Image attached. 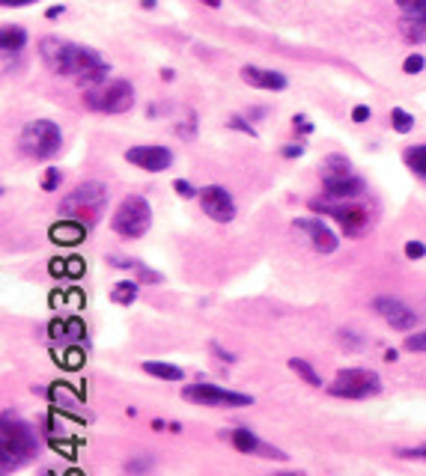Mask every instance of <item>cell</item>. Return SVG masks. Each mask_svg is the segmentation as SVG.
Instances as JSON below:
<instances>
[{
  "label": "cell",
  "mask_w": 426,
  "mask_h": 476,
  "mask_svg": "<svg viewBox=\"0 0 426 476\" xmlns=\"http://www.w3.org/2000/svg\"><path fill=\"white\" fill-rule=\"evenodd\" d=\"M39 57H42V63L54 75L75 77L81 89L102 86L107 81V75H111V63H105L96 48L66 42L60 36H45L39 42Z\"/></svg>",
  "instance_id": "6da1fadb"
},
{
  "label": "cell",
  "mask_w": 426,
  "mask_h": 476,
  "mask_svg": "<svg viewBox=\"0 0 426 476\" xmlns=\"http://www.w3.org/2000/svg\"><path fill=\"white\" fill-rule=\"evenodd\" d=\"M39 452V438L30 423L18 420L3 411V429H0V473L9 476L12 470L24 468Z\"/></svg>",
  "instance_id": "7a4b0ae2"
},
{
  "label": "cell",
  "mask_w": 426,
  "mask_h": 476,
  "mask_svg": "<svg viewBox=\"0 0 426 476\" xmlns=\"http://www.w3.org/2000/svg\"><path fill=\"white\" fill-rule=\"evenodd\" d=\"M105 205H107V187L102 182H96V178H90V182L78 185L75 191H69L63 196V203L57 205V212H60V217H72V221L93 226L98 217H102Z\"/></svg>",
  "instance_id": "3957f363"
},
{
  "label": "cell",
  "mask_w": 426,
  "mask_h": 476,
  "mask_svg": "<svg viewBox=\"0 0 426 476\" xmlns=\"http://www.w3.org/2000/svg\"><path fill=\"white\" fill-rule=\"evenodd\" d=\"M60 146H63V131L51 119H30L21 128V134H18V149L27 158H36V161L54 158L60 152Z\"/></svg>",
  "instance_id": "277c9868"
},
{
  "label": "cell",
  "mask_w": 426,
  "mask_h": 476,
  "mask_svg": "<svg viewBox=\"0 0 426 476\" xmlns=\"http://www.w3.org/2000/svg\"><path fill=\"white\" fill-rule=\"evenodd\" d=\"M150 226H152V208L150 200L141 194H128L111 217V230L120 238H143L150 232Z\"/></svg>",
  "instance_id": "5b68a950"
},
{
  "label": "cell",
  "mask_w": 426,
  "mask_h": 476,
  "mask_svg": "<svg viewBox=\"0 0 426 476\" xmlns=\"http://www.w3.org/2000/svg\"><path fill=\"white\" fill-rule=\"evenodd\" d=\"M310 205L313 214H328L334 217L337 223H340V230L349 235V238H358L366 232V223H370V212H366V205L355 203V200H310L307 203Z\"/></svg>",
  "instance_id": "8992f818"
},
{
  "label": "cell",
  "mask_w": 426,
  "mask_h": 476,
  "mask_svg": "<svg viewBox=\"0 0 426 476\" xmlns=\"http://www.w3.org/2000/svg\"><path fill=\"white\" fill-rule=\"evenodd\" d=\"M84 104L96 113L120 116L134 107V86L128 81H105L102 86L84 89Z\"/></svg>",
  "instance_id": "52a82bcc"
},
{
  "label": "cell",
  "mask_w": 426,
  "mask_h": 476,
  "mask_svg": "<svg viewBox=\"0 0 426 476\" xmlns=\"http://www.w3.org/2000/svg\"><path fill=\"white\" fill-rule=\"evenodd\" d=\"M382 390L379 372L364 369V366H349L334 375V381L328 384V393L337 399H370Z\"/></svg>",
  "instance_id": "ba28073f"
},
{
  "label": "cell",
  "mask_w": 426,
  "mask_h": 476,
  "mask_svg": "<svg viewBox=\"0 0 426 476\" xmlns=\"http://www.w3.org/2000/svg\"><path fill=\"white\" fill-rule=\"evenodd\" d=\"M182 396L188 402H194V405H206V408H247V405H254V396L236 393V390H224V387L209 384V381L185 384Z\"/></svg>",
  "instance_id": "9c48e42d"
},
{
  "label": "cell",
  "mask_w": 426,
  "mask_h": 476,
  "mask_svg": "<svg viewBox=\"0 0 426 476\" xmlns=\"http://www.w3.org/2000/svg\"><path fill=\"white\" fill-rule=\"evenodd\" d=\"M292 226L307 238V241H310L313 250L322 253V256H328L340 247V238H337V232L322 221V217H295Z\"/></svg>",
  "instance_id": "30bf717a"
},
{
  "label": "cell",
  "mask_w": 426,
  "mask_h": 476,
  "mask_svg": "<svg viewBox=\"0 0 426 476\" xmlns=\"http://www.w3.org/2000/svg\"><path fill=\"white\" fill-rule=\"evenodd\" d=\"M373 310L382 315L384 322H388L393 331H402V333H409L418 327V313L411 310L405 301H400V298H391V295H379L373 301Z\"/></svg>",
  "instance_id": "8fae6325"
},
{
  "label": "cell",
  "mask_w": 426,
  "mask_h": 476,
  "mask_svg": "<svg viewBox=\"0 0 426 476\" xmlns=\"http://www.w3.org/2000/svg\"><path fill=\"white\" fill-rule=\"evenodd\" d=\"M125 161L132 167H141L146 173H164L173 167V149L167 146H128L125 149Z\"/></svg>",
  "instance_id": "7c38bea8"
},
{
  "label": "cell",
  "mask_w": 426,
  "mask_h": 476,
  "mask_svg": "<svg viewBox=\"0 0 426 476\" xmlns=\"http://www.w3.org/2000/svg\"><path fill=\"white\" fill-rule=\"evenodd\" d=\"M200 205L215 223H230L236 217V200L224 185H206L200 191Z\"/></svg>",
  "instance_id": "4fadbf2b"
},
{
  "label": "cell",
  "mask_w": 426,
  "mask_h": 476,
  "mask_svg": "<svg viewBox=\"0 0 426 476\" xmlns=\"http://www.w3.org/2000/svg\"><path fill=\"white\" fill-rule=\"evenodd\" d=\"M322 187L328 200H358L366 191V182L355 173H343V176H322Z\"/></svg>",
  "instance_id": "5bb4252c"
},
{
  "label": "cell",
  "mask_w": 426,
  "mask_h": 476,
  "mask_svg": "<svg viewBox=\"0 0 426 476\" xmlns=\"http://www.w3.org/2000/svg\"><path fill=\"white\" fill-rule=\"evenodd\" d=\"M230 441H233L236 450L245 452V455H269V459H281V461L286 459V452L274 450V446H269V443H263L251 429H233Z\"/></svg>",
  "instance_id": "9a60e30c"
},
{
  "label": "cell",
  "mask_w": 426,
  "mask_h": 476,
  "mask_svg": "<svg viewBox=\"0 0 426 476\" xmlns=\"http://www.w3.org/2000/svg\"><path fill=\"white\" fill-rule=\"evenodd\" d=\"M242 81L256 89H269V93H283V89L290 86L286 75L269 72V68H256V66H242Z\"/></svg>",
  "instance_id": "2e32d148"
},
{
  "label": "cell",
  "mask_w": 426,
  "mask_h": 476,
  "mask_svg": "<svg viewBox=\"0 0 426 476\" xmlns=\"http://www.w3.org/2000/svg\"><path fill=\"white\" fill-rule=\"evenodd\" d=\"M87 232H90V226L81 223V221H72V217H60L51 230H48V235H51V241L54 244H81Z\"/></svg>",
  "instance_id": "e0dca14e"
},
{
  "label": "cell",
  "mask_w": 426,
  "mask_h": 476,
  "mask_svg": "<svg viewBox=\"0 0 426 476\" xmlns=\"http://www.w3.org/2000/svg\"><path fill=\"white\" fill-rule=\"evenodd\" d=\"M24 45H27V30L21 24H6L0 30V51H3V60L9 54L18 57L24 51Z\"/></svg>",
  "instance_id": "ac0fdd59"
},
{
  "label": "cell",
  "mask_w": 426,
  "mask_h": 476,
  "mask_svg": "<svg viewBox=\"0 0 426 476\" xmlns=\"http://www.w3.org/2000/svg\"><path fill=\"white\" fill-rule=\"evenodd\" d=\"M51 333L57 336V340H63V342H81L87 336V327H84L81 319H66V322H54Z\"/></svg>",
  "instance_id": "d6986e66"
},
{
  "label": "cell",
  "mask_w": 426,
  "mask_h": 476,
  "mask_svg": "<svg viewBox=\"0 0 426 476\" xmlns=\"http://www.w3.org/2000/svg\"><path fill=\"white\" fill-rule=\"evenodd\" d=\"M402 161H405V167L418 176V178H423L426 182V143H418V146H409L402 152Z\"/></svg>",
  "instance_id": "ffe728a7"
},
{
  "label": "cell",
  "mask_w": 426,
  "mask_h": 476,
  "mask_svg": "<svg viewBox=\"0 0 426 476\" xmlns=\"http://www.w3.org/2000/svg\"><path fill=\"white\" fill-rule=\"evenodd\" d=\"M143 372H150V375H155V378H161V381H182L185 378V372L179 369V366L161 363V360H143Z\"/></svg>",
  "instance_id": "44dd1931"
},
{
  "label": "cell",
  "mask_w": 426,
  "mask_h": 476,
  "mask_svg": "<svg viewBox=\"0 0 426 476\" xmlns=\"http://www.w3.org/2000/svg\"><path fill=\"white\" fill-rule=\"evenodd\" d=\"M137 292H141V283L137 280H120V283H114V289H111V301L120 306H128L137 301Z\"/></svg>",
  "instance_id": "7402d4cb"
},
{
  "label": "cell",
  "mask_w": 426,
  "mask_h": 476,
  "mask_svg": "<svg viewBox=\"0 0 426 476\" xmlns=\"http://www.w3.org/2000/svg\"><path fill=\"white\" fill-rule=\"evenodd\" d=\"M125 476H150L152 470H155V455H150V452H137V455H132V459L125 461Z\"/></svg>",
  "instance_id": "603a6c76"
},
{
  "label": "cell",
  "mask_w": 426,
  "mask_h": 476,
  "mask_svg": "<svg viewBox=\"0 0 426 476\" xmlns=\"http://www.w3.org/2000/svg\"><path fill=\"white\" fill-rule=\"evenodd\" d=\"M396 6L402 9L405 21H414V24L426 27V0H396Z\"/></svg>",
  "instance_id": "cb8c5ba5"
},
{
  "label": "cell",
  "mask_w": 426,
  "mask_h": 476,
  "mask_svg": "<svg viewBox=\"0 0 426 476\" xmlns=\"http://www.w3.org/2000/svg\"><path fill=\"white\" fill-rule=\"evenodd\" d=\"M290 369H292V372H299V378H304V381L310 384V387H322L319 372H316L313 366L304 360V357H290Z\"/></svg>",
  "instance_id": "d4e9b609"
},
{
  "label": "cell",
  "mask_w": 426,
  "mask_h": 476,
  "mask_svg": "<svg viewBox=\"0 0 426 476\" xmlns=\"http://www.w3.org/2000/svg\"><path fill=\"white\" fill-rule=\"evenodd\" d=\"M343 173H352V164H349V158L340 155V152H334L325 158V167H322V176H343Z\"/></svg>",
  "instance_id": "484cf974"
},
{
  "label": "cell",
  "mask_w": 426,
  "mask_h": 476,
  "mask_svg": "<svg viewBox=\"0 0 426 476\" xmlns=\"http://www.w3.org/2000/svg\"><path fill=\"white\" fill-rule=\"evenodd\" d=\"M391 125H393V131L409 134L414 128V116L409 111H402V107H393V111H391Z\"/></svg>",
  "instance_id": "4316f807"
},
{
  "label": "cell",
  "mask_w": 426,
  "mask_h": 476,
  "mask_svg": "<svg viewBox=\"0 0 426 476\" xmlns=\"http://www.w3.org/2000/svg\"><path fill=\"white\" fill-rule=\"evenodd\" d=\"M51 399H54V402H60L63 408H75V405H81V399L69 393L63 384H54V387H51Z\"/></svg>",
  "instance_id": "83f0119b"
},
{
  "label": "cell",
  "mask_w": 426,
  "mask_h": 476,
  "mask_svg": "<svg viewBox=\"0 0 426 476\" xmlns=\"http://www.w3.org/2000/svg\"><path fill=\"white\" fill-rule=\"evenodd\" d=\"M194 134H197V113L188 111L185 122L176 125V137H182V140H194Z\"/></svg>",
  "instance_id": "f1b7e54d"
},
{
  "label": "cell",
  "mask_w": 426,
  "mask_h": 476,
  "mask_svg": "<svg viewBox=\"0 0 426 476\" xmlns=\"http://www.w3.org/2000/svg\"><path fill=\"white\" fill-rule=\"evenodd\" d=\"M132 271L137 274V280H141V283H161V280H164L161 274H158V271H152L150 265H143L141 259L134 262V268H132Z\"/></svg>",
  "instance_id": "f546056e"
},
{
  "label": "cell",
  "mask_w": 426,
  "mask_h": 476,
  "mask_svg": "<svg viewBox=\"0 0 426 476\" xmlns=\"http://www.w3.org/2000/svg\"><path fill=\"white\" fill-rule=\"evenodd\" d=\"M60 182H63V173H60V167H48L45 170V176H42V191H57L60 187Z\"/></svg>",
  "instance_id": "4dcf8cb0"
},
{
  "label": "cell",
  "mask_w": 426,
  "mask_h": 476,
  "mask_svg": "<svg viewBox=\"0 0 426 476\" xmlns=\"http://www.w3.org/2000/svg\"><path fill=\"white\" fill-rule=\"evenodd\" d=\"M340 342H343L349 351H358V349H364V336H358L355 331H340Z\"/></svg>",
  "instance_id": "1f68e13d"
},
{
  "label": "cell",
  "mask_w": 426,
  "mask_h": 476,
  "mask_svg": "<svg viewBox=\"0 0 426 476\" xmlns=\"http://www.w3.org/2000/svg\"><path fill=\"white\" fill-rule=\"evenodd\" d=\"M423 66H426V60H423L420 54H411V57H405L402 72H405V75H418V72H423Z\"/></svg>",
  "instance_id": "d6a6232c"
},
{
  "label": "cell",
  "mask_w": 426,
  "mask_h": 476,
  "mask_svg": "<svg viewBox=\"0 0 426 476\" xmlns=\"http://www.w3.org/2000/svg\"><path fill=\"white\" fill-rule=\"evenodd\" d=\"M405 349H409V351H426V331L405 336Z\"/></svg>",
  "instance_id": "836d02e7"
},
{
  "label": "cell",
  "mask_w": 426,
  "mask_h": 476,
  "mask_svg": "<svg viewBox=\"0 0 426 476\" xmlns=\"http://www.w3.org/2000/svg\"><path fill=\"white\" fill-rule=\"evenodd\" d=\"M173 191L179 194V196H185V200H191V196H200V194L194 191V185L188 182V178H176V182H173Z\"/></svg>",
  "instance_id": "e575fe53"
},
{
  "label": "cell",
  "mask_w": 426,
  "mask_h": 476,
  "mask_svg": "<svg viewBox=\"0 0 426 476\" xmlns=\"http://www.w3.org/2000/svg\"><path fill=\"white\" fill-rule=\"evenodd\" d=\"M230 128H236V131H245V134H251V137H256V128H254V122H247V119H242V116H230V122H227Z\"/></svg>",
  "instance_id": "d590c367"
},
{
  "label": "cell",
  "mask_w": 426,
  "mask_h": 476,
  "mask_svg": "<svg viewBox=\"0 0 426 476\" xmlns=\"http://www.w3.org/2000/svg\"><path fill=\"white\" fill-rule=\"evenodd\" d=\"M405 256H409V259H423V256H426V244L409 241V244H405Z\"/></svg>",
  "instance_id": "8d00e7d4"
},
{
  "label": "cell",
  "mask_w": 426,
  "mask_h": 476,
  "mask_svg": "<svg viewBox=\"0 0 426 476\" xmlns=\"http://www.w3.org/2000/svg\"><path fill=\"white\" fill-rule=\"evenodd\" d=\"M292 125H295V131H301V134H310V131H313L310 119H307L304 113H295V116H292Z\"/></svg>",
  "instance_id": "74e56055"
},
{
  "label": "cell",
  "mask_w": 426,
  "mask_h": 476,
  "mask_svg": "<svg viewBox=\"0 0 426 476\" xmlns=\"http://www.w3.org/2000/svg\"><path fill=\"white\" fill-rule=\"evenodd\" d=\"M373 116V111H370V107H366V104H358V107H355V111H352V119H355V122H366V119H370Z\"/></svg>",
  "instance_id": "f35d334b"
},
{
  "label": "cell",
  "mask_w": 426,
  "mask_h": 476,
  "mask_svg": "<svg viewBox=\"0 0 426 476\" xmlns=\"http://www.w3.org/2000/svg\"><path fill=\"white\" fill-rule=\"evenodd\" d=\"M301 155H304V146H301V143L283 146V158H301Z\"/></svg>",
  "instance_id": "ab89813d"
},
{
  "label": "cell",
  "mask_w": 426,
  "mask_h": 476,
  "mask_svg": "<svg viewBox=\"0 0 426 476\" xmlns=\"http://www.w3.org/2000/svg\"><path fill=\"white\" fill-rule=\"evenodd\" d=\"M81 360H84V354L78 351V349H72V351H69V354L63 357V363H66V366H81Z\"/></svg>",
  "instance_id": "60d3db41"
},
{
  "label": "cell",
  "mask_w": 426,
  "mask_h": 476,
  "mask_svg": "<svg viewBox=\"0 0 426 476\" xmlns=\"http://www.w3.org/2000/svg\"><path fill=\"white\" fill-rule=\"evenodd\" d=\"M81 271H84V262L81 259H69V265H66V274L69 277H78Z\"/></svg>",
  "instance_id": "b9f144b4"
},
{
  "label": "cell",
  "mask_w": 426,
  "mask_h": 476,
  "mask_svg": "<svg viewBox=\"0 0 426 476\" xmlns=\"http://www.w3.org/2000/svg\"><path fill=\"white\" fill-rule=\"evenodd\" d=\"M402 459H423L426 461V446H418V450H402Z\"/></svg>",
  "instance_id": "7bdbcfd3"
},
{
  "label": "cell",
  "mask_w": 426,
  "mask_h": 476,
  "mask_svg": "<svg viewBox=\"0 0 426 476\" xmlns=\"http://www.w3.org/2000/svg\"><path fill=\"white\" fill-rule=\"evenodd\" d=\"M63 12H66V6H48L45 9V18H48V21H57Z\"/></svg>",
  "instance_id": "ee69618b"
},
{
  "label": "cell",
  "mask_w": 426,
  "mask_h": 476,
  "mask_svg": "<svg viewBox=\"0 0 426 476\" xmlns=\"http://www.w3.org/2000/svg\"><path fill=\"white\" fill-rule=\"evenodd\" d=\"M212 351H215L218 357H221V360H227V363H233V360H236V357H233L230 351H224V349H221V345H218V342H212Z\"/></svg>",
  "instance_id": "f6af8a7d"
},
{
  "label": "cell",
  "mask_w": 426,
  "mask_h": 476,
  "mask_svg": "<svg viewBox=\"0 0 426 476\" xmlns=\"http://www.w3.org/2000/svg\"><path fill=\"white\" fill-rule=\"evenodd\" d=\"M0 3H3V6L9 9V6H27V3H36V0H0Z\"/></svg>",
  "instance_id": "bcb514c9"
},
{
  "label": "cell",
  "mask_w": 426,
  "mask_h": 476,
  "mask_svg": "<svg viewBox=\"0 0 426 476\" xmlns=\"http://www.w3.org/2000/svg\"><path fill=\"white\" fill-rule=\"evenodd\" d=\"M265 111H269V107H254V113L247 111V116H254V119H263V116H265Z\"/></svg>",
  "instance_id": "7dc6e473"
},
{
  "label": "cell",
  "mask_w": 426,
  "mask_h": 476,
  "mask_svg": "<svg viewBox=\"0 0 426 476\" xmlns=\"http://www.w3.org/2000/svg\"><path fill=\"white\" fill-rule=\"evenodd\" d=\"M396 357H400V354H396V349H388V351H384V360H391V363H393Z\"/></svg>",
  "instance_id": "c3c4849f"
},
{
  "label": "cell",
  "mask_w": 426,
  "mask_h": 476,
  "mask_svg": "<svg viewBox=\"0 0 426 476\" xmlns=\"http://www.w3.org/2000/svg\"><path fill=\"white\" fill-rule=\"evenodd\" d=\"M200 3H206L209 9H218V6H221V0H200Z\"/></svg>",
  "instance_id": "681fc988"
},
{
  "label": "cell",
  "mask_w": 426,
  "mask_h": 476,
  "mask_svg": "<svg viewBox=\"0 0 426 476\" xmlns=\"http://www.w3.org/2000/svg\"><path fill=\"white\" fill-rule=\"evenodd\" d=\"M173 75H176L173 68H164V72H161V77H164V81H173Z\"/></svg>",
  "instance_id": "f907efd6"
},
{
  "label": "cell",
  "mask_w": 426,
  "mask_h": 476,
  "mask_svg": "<svg viewBox=\"0 0 426 476\" xmlns=\"http://www.w3.org/2000/svg\"><path fill=\"white\" fill-rule=\"evenodd\" d=\"M141 6L143 9H155V0H141Z\"/></svg>",
  "instance_id": "816d5d0a"
},
{
  "label": "cell",
  "mask_w": 426,
  "mask_h": 476,
  "mask_svg": "<svg viewBox=\"0 0 426 476\" xmlns=\"http://www.w3.org/2000/svg\"><path fill=\"white\" fill-rule=\"evenodd\" d=\"M57 476V473H54ZM60 476H84V473H78V470H69V473H60Z\"/></svg>",
  "instance_id": "f5cc1de1"
},
{
  "label": "cell",
  "mask_w": 426,
  "mask_h": 476,
  "mask_svg": "<svg viewBox=\"0 0 426 476\" xmlns=\"http://www.w3.org/2000/svg\"><path fill=\"white\" fill-rule=\"evenodd\" d=\"M274 476H304V473H274Z\"/></svg>",
  "instance_id": "db71d44e"
},
{
  "label": "cell",
  "mask_w": 426,
  "mask_h": 476,
  "mask_svg": "<svg viewBox=\"0 0 426 476\" xmlns=\"http://www.w3.org/2000/svg\"><path fill=\"white\" fill-rule=\"evenodd\" d=\"M45 476H54V473H45Z\"/></svg>",
  "instance_id": "11a10c76"
}]
</instances>
